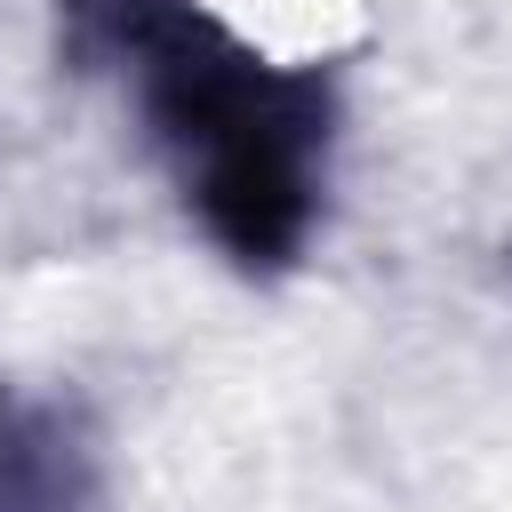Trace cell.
Instances as JSON below:
<instances>
[{
	"label": "cell",
	"instance_id": "1",
	"mask_svg": "<svg viewBox=\"0 0 512 512\" xmlns=\"http://www.w3.org/2000/svg\"><path fill=\"white\" fill-rule=\"evenodd\" d=\"M120 40L200 232L240 272H288L320 216L336 136L328 72L248 48L192 0H120Z\"/></svg>",
	"mask_w": 512,
	"mask_h": 512
},
{
	"label": "cell",
	"instance_id": "2",
	"mask_svg": "<svg viewBox=\"0 0 512 512\" xmlns=\"http://www.w3.org/2000/svg\"><path fill=\"white\" fill-rule=\"evenodd\" d=\"M80 440L56 408H0V512H72Z\"/></svg>",
	"mask_w": 512,
	"mask_h": 512
}]
</instances>
